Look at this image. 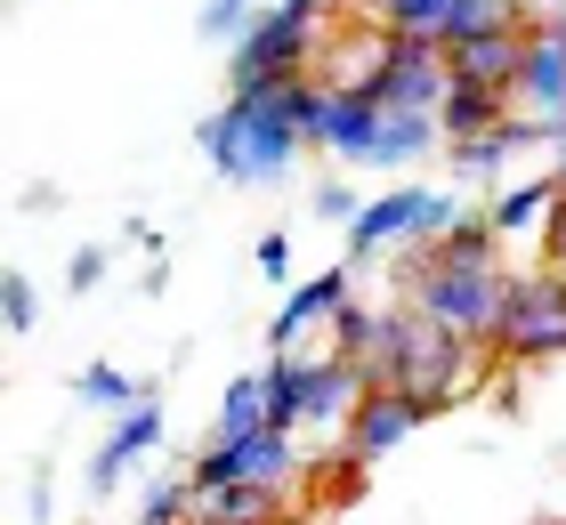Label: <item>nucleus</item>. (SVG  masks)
Listing matches in <instances>:
<instances>
[{"label": "nucleus", "instance_id": "nucleus-14", "mask_svg": "<svg viewBox=\"0 0 566 525\" xmlns=\"http://www.w3.org/2000/svg\"><path fill=\"white\" fill-rule=\"evenodd\" d=\"M558 195H566V178H558V170H551V178H526V187H510V195L485 202V227H494L502 243H518V234H543V227H551V210H558Z\"/></svg>", "mask_w": 566, "mask_h": 525}, {"label": "nucleus", "instance_id": "nucleus-2", "mask_svg": "<svg viewBox=\"0 0 566 525\" xmlns=\"http://www.w3.org/2000/svg\"><path fill=\"white\" fill-rule=\"evenodd\" d=\"M502 300H510V275H502V267H446V259H429V251L405 243V307H413L421 324L470 332V339L494 348Z\"/></svg>", "mask_w": 566, "mask_h": 525}, {"label": "nucleus", "instance_id": "nucleus-5", "mask_svg": "<svg viewBox=\"0 0 566 525\" xmlns=\"http://www.w3.org/2000/svg\"><path fill=\"white\" fill-rule=\"evenodd\" d=\"M494 356H502V364H551V356H566V275H558V267L510 275Z\"/></svg>", "mask_w": 566, "mask_h": 525}, {"label": "nucleus", "instance_id": "nucleus-18", "mask_svg": "<svg viewBox=\"0 0 566 525\" xmlns=\"http://www.w3.org/2000/svg\"><path fill=\"white\" fill-rule=\"evenodd\" d=\"M502 24H518V33H543V24L526 17V0H453L446 9V49H461V41H485V33H502Z\"/></svg>", "mask_w": 566, "mask_h": 525}, {"label": "nucleus", "instance_id": "nucleus-3", "mask_svg": "<svg viewBox=\"0 0 566 525\" xmlns=\"http://www.w3.org/2000/svg\"><path fill=\"white\" fill-rule=\"evenodd\" d=\"M494 364H502V356L485 348V339L446 332V324H421V315H413V339H405L389 388H405V397L429 405V412H446V405H461V397H478V388L494 380Z\"/></svg>", "mask_w": 566, "mask_h": 525}, {"label": "nucleus", "instance_id": "nucleus-22", "mask_svg": "<svg viewBox=\"0 0 566 525\" xmlns=\"http://www.w3.org/2000/svg\"><path fill=\"white\" fill-rule=\"evenodd\" d=\"M373 324H380V315L348 300L340 315H332V356H340V364H356V372H365V364H373Z\"/></svg>", "mask_w": 566, "mask_h": 525}, {"label": "nucleus", "instance_id": "nucleus-34", "mask_svg": "<svg viewBox=\"0 0 566 525\" xmlns=\"http://www.w3.org/2000/svg\"><path fill=\"white\" fill-rule=\"evenodd\" d=\"M558 275H566V259H558Z\"/></svg>", "mask_w": 566, "mask_h": 525}, {"label": "nucleus", "instance_id": "nucleus-27", "mask_svg": "<svg viewBox=\"0 0 566 525\" xmlns=\"http://www.w3.org/2000/svg\"><path fill=\"white\" fill-rule=\"evenodd\" d=\"M97 283H106V243H82L65 259V292L82 300V292H97Z\"/></svg>", "mask_w": 566, "mask_h": 525}, {"label": "nucleus", "instance_id": "nucleus-24", "mask_svg": "<svg viewBox=\"0 0 566 525\" xmlns=\"http://www.w3.org/2000/svg\"><path fill=\"white\" fill-rule=\"evenodd\" d=\"M187 517H195V477H163L138 510V525H187Z\"/></svg>", "mask_w": 566, "mask_h": 525}, {"label": "nucleus", "instance_id": "nucleus-4", "mask_svg": "<svg viewBox=\"0 0 566 525\" xmlns=\"http://www.w3.org/2000/svg\"><path fill=\"white\" fill-rule=\"evenodd\" d=\"M316 49H324V17H300V9H275L235 41V97H283L292 82L316 73Z\"/></svg>", "mask_w": 566, "mask_h": 525}, {"label": "nucleus", "instance_id": "nucleus-12", "mask_svg": "<svg viewBox=\"0 0 566 525\" xmlns=\"http://www.w3.org/2000/svg\"><path fill=\"white\" fill-rule=\"evenodd\" d=\"M340 307H348V267H324L316 283H300V292L275 307L268 348H275V356H300V332H307V324H332Z\"/></svg>", "mask_w": 566, "mask_h": 525}, {"label": "nucleus", "instance_id": "nucleus-16", "mask_svg": "<svg viewBox=\"0 0 566 525\" xmlns=\"http://www.w3.org/2000/svg\"><path fill=\"white\" fill-rule=\"evenodd\" d=\"M154 437H163V412H154V405H138V412H122V429H114L106 444H97V461H90V493H97V502H106V493L122 485V469H130V461L146 453Z\"/></svg>", "mask_w": 566, "mask_h": 525}, {"label": "nucleus", "instance_id": "nucleus-7", "mask_svg": "<svg viewBox=\"0 0 566 525\" xmlns=\"http://www.w3.org/2000/svg\"><path fill=\"white\" fill-rule=\"evenodd\" d=\"M453 90V57L446 41H413V33H389L380 49V73H373V97L380 114H437Z\"/></svg>", "mask_w": 566, "mask_h": 525}, {"label": "nucleus", "instance_id": "nucleus-28", "mask_svg": "<svg viewBox=\"0 0 566 525\" xmlns=\"http://www.w3.org/2000/svg\"><path fill=\"white\" fill-rule=\"evenodd\" d=\"M356 210H365V202H356L348 178H316V219H348L356 227Z\"/></svg>", "mask_w": 566, "mask_h": 525}, {"label": "nucleus", "instance_id": "nucleus-11", "mask_svg": "<svg viewBox=\"0 0 566 525\" xmlns=\"http://www.w3.org/2000/svg\"><path fill=\"white\" fill-rule=\"evenodd\" d=\"M526 41H534V33L502 24V33H485V41H461V49H446V57H453V82H478V90H502V97H518Z\"/></svg>", "mask_w": 566, "mask_h": 525}, {"label": "nucleus", "instance_id": "nucleus-10", "mask_svg": "<svg viewBox=\"0 0 566 525\" xmlns=\"http://www.w3.org/2000/svg\"><path fill=\"white\" fill-rule=\"evenodd\" d=\"M429 187H389V195H373L365 210H356V227H348V251L356 259H373L380 243H413L421 219H429Z\"/></svg>", "mask_w": 566, "mask_h": 525}, {"label": "nucleus", "instance_id": "nucleus-26", "mask_svg": "<svg viewBox=\"0 0 566 525\" xmlns=\"http://www.w3.org/2000/svg\"><path fill=\"white\" fill-rule=\"evenodd\" d=\"M260 24V0H202V33L211 41H243Z\"/></svg>", "mask_w": 566, "mask_h": 525}, {"label": "nucleus", "instance_id": "nucleus-19", "mask_svg": "<svg viewBox=\"0 0 566 525\" xmlns=\"http://www.w3.org/2000/svg\"><path fill=\"white\" fill-rule=\"evenodd\" d=\"M437 114H389L380 122V146H373V170H413L421 154H437Z\"/></svg>", "mask_w": 566, "mask_h": 525}, {"label": "nucleus", "instance_id": "nucleus-21", "mask_svg": "<svg viewBox=\"0 0 566 525\" xmlns=\"http://www.w3.org/2000/svg\"><path fill=\"white\" fill-rule=\"evenodd\" d=\"M268 405H275L268 372L227 380V397H219V437H260V429H268Z\"/></svg>", "mask_w": 566, "mask_h": 525}, {"label": "nucleus", "instance_id": "nucleus-15", "mask_svg": "<svg viewBox=\"0 0 566 525\" xmlns=\"http://www.w3.org/2000/svg\"><path fill=\"white\" fill-rule=\"evenodd\" d=\"M518 114H534V122H558V114H566V49H558L551 33H534V41H526Z\"/></svg>", "mask_w": 566, "mask_h": 525}, {"label": "nucleus", "instance_id": "nucleus-20", "mask_svg": "<svg viewBox=\"0 0 566 525\" xmlns=\"http://www.w3.org/2000/svg\"><path fill=\"white\" fill-rule=\"evenodd\" d=\"M73 397L106 405V412H138V405H154V380L122 372V364H82V372H73Z\"/></svg>", "mask_w": 566, "mask_h": 525}, {"label": "nucleus", "instance_id": "nucleus-13", "mask_svg": "<svg viewBox=\"0 0 566 525\" xmlns=\"http://www.w3.org/2000/svg\"><path fill=\"white\" fill-rule=\"evenodd\" d=\"M510 114H518V97L478 90V82H453L446 105H437V129H446V146H470V138H485V129H502Z\"/></svg>", "mask_w": 566, "mask_h": 525}, {"label": "nucleus", "instance_id": "nucleus-9", "mask_svg": "<svg viewBox=\"0 0 566 525\" xmlns=\"http://www.w3.org/2000/svg\"><path fill=\"white\" fill-rule=\"evenodd\" d=\"M421 420H429V405H413L405 388H373V397L356 405V420H348V453L356 461H380V453H397Z\"/></svg>", "mask_w": 566, "mask_h": 525}, {"label": "nucleus", "instance_id": "nucleus-30", "mask_svg": "<svg viewBox=\"0 0 566 525\" xmlns=\"http://www.w3.org/2000/svg\"><path fill=\"white\" fill-rule=\"evenodd\" d=\"M260 275H268V283L292 275V243H283V234H268V243H260Z\"/></svg>", "mask_w": 566, "mask_h": 525}, {"label": "nucleus", "instance_id": "nucleus-8", "mask_svg": "<svg viewBox=\"0 0 566 525\" xmlns=\"http://www.w3.org/2000/svg\"><path fill=\"white\" fill-rule=\"evenodd\" d=\"M380 97L373 90H324L316 105V122H307V146H324V154H340L348 170H373V146H380Z\"/></svg>", "mask_w": 566, "mask_h": 525}, {"label": "nucleus", "instance_id": "nucleus-32", "mask_svg": "<svg viewBox=\"0 0 566 525\" xmlns=\"http://www.w3.org/2000/svg\"><path fill=\"white\" fill-rule=\"evenodd\" d=\"M543 33H551V41L566 49V9H551V17H543Z\"/></svg>", "mask_w": 566, "mask_h": 525}, {"label": "nucleus", "instance_id": "nucleus-33", "mask_svg": "<svg viewBox=\"0 0 566 525\" xmlns=\"http://www.w3.org/2000/svg\"><path fill=\"white\" fill-rule=\"evenodd\" d=\"M283 9H300V17H324V9H332V0H283Z\"/></svg>", "mask_w": 566, "mask_h": 525}, {"label": "nucleus", "instance_id": "nucleus-23", "mask_svg": "<svg viewBox=\"0 0 566 525\" xmlns=\"http://www.w3.org/2000/svg\"><path fill=\"white\" fill-rule=\"evenodd\" d=\"M446 9L453 0H380V24H389V33H413V41H437L446 33Z\"/></svg>", "mask_w": 566, "mask_h": 525}, {"label": "nucleus", "instance_id": "nucleus-17", "mask_svg": "<svg viewBox=\"0 0 566 525\" xmlns=\"http://www.w3.org/2000/svg\"><path fill=\"white\" fill-rule=\"evenodd\" d=\"M195 525H283V493H275V485H219V493H195Z\"/></svg>", "mask_w": 566, "mask_h": 525}, {"label": "nucleus", "instance_id": "nucleus-1", "mask_svg": "<svg viewBox=\"0 0 566 525\" xmlns=\"http://www.w3.org/2000/svg\"><path fill=\"white\" fill-rule=\"evenodd\" d=\"M195 146H202V162H211L227 187H275V178L300 162L307 129L292 114V90L283 97H235L227 90V105L195 129Z\"/></svg>", "mask_w": 566, "mask_h": 525}, {"label": "nucleus", "instance_id": "nucleus-31", "mask_svg": "<svg viewBox=\"0 0 566 525\" xmlns=\"http://www.w3.org/2000/svg\"><path fill=\"white\" fill-rule=\"evenodd\" d=\"M543 234H551V267H558V259H566V195H558V210H551Z\"/></svg>", "mask_w": 566, "mask_h": 525}, {"label": "nucleus", "instance_id": "nucleus-29", "mask_svg": "<svg viewBox=\"0 0 566 525\" xmlns=\"http://www.w3.org/2000/svg\"><path fill=\"white\" fill-rule=\"evenodd\" d=\"M485 405L518 420V364H510V372H494V380H485Z\"/></svg>", "mask_w": 566, "mask_h": 525}, {"label": "nucleus", "instance_id": "nucleus-25", "mask_svg": "<svg viewBox=\"0 0 566 525\" xmlns=\"http://www.w3.org/2000/svg\"><path fill=\"white\" fill-rule=\"evenodd\" d=\"M0 324H9L17 339L41 324V292H33V275H0Z\"/></svg>", "mask_w": 566, "mask_h": 525}, {"label": "nucleus", "instance_id": "nucleus-6", "mask_svg": "<svg viewBox=\"0 0 566 525\" xmlns=\"http://www.w3.org/2000/svg\"><path fill=\"white\" fill-rule=\"evenodd\" d=\"M292 469H300V437L260 429V437H211L187 461V477H195V493H219V485H275L283 493Z\"/></svg>", "mask_w": 566, "mask_h": 525}]
</instances>
